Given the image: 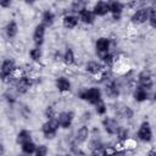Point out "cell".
Instances as JSON below:
<instances>
[{"mask_svg":"<svg viewBox=\"0 0 156 156\" xmlns=\"http://www.w3.org/2000/svg\"><path fill=\"white\" fill-rule=\"evenodd\" d=\"M78 98L89 102L90 105H96L98 102H100L102 100V91L100 88L98 87H90V88H84L82 90H79L78 93Z\"/></svg>","mask_w":156,"mask_h":156,"instance_id":"6da1fadb","label":"cell"},{"mask_svg":"<svg viewBox=\"0 0 156 156\" xmlns=\"http://www.w3.org/2000/svg\"><path fill=\"white\" fill-rule=\"evenodd\" d=\"M58 128H60V124H58L57 118L55 117L52 119H48L45 123L41 124V133H43L45 139L50 140V139H54L57 135Z\"/></svg>","mask_w":156,"mask_h":156,"instance_id":"7a4b0ae2","label":"cell"},{"mask_svg":"<svg viewBox=\"0 0 156 156\" xmlns=\"http://www.w3.org/2000/svg\"><path fill=\"white\" fill-rule=\"evenodd\" d=\"M33 85H34V78H32L28 74L16 79L13 83V88L17 91V94H26Z\"/></svg>","mask_w":156,"mask_h":156,"instance_id":"3957f363","label":"cell"},{"mask_svg":"<svg viewBox=\"0 0 156 156\" xmlns=\"http://www.w3.org/2000/svg\"><path fill=\"white\" fill-rule=\"evenodd\" d=\"M111 46H112V41L107 37H100L95 41V50H96V54L100 58H102L105 55L111 52L110 51Z\"/></svg>","mask_w":156,"mask_h":156,"instance_id":"277c9868","label":"cell"},{"mask_svg":"<svg viewBox=\"0 0 156 156\" xmlns=\"http://www.w3.org/2000/svg\"><path fill=\"white\" fill-rule=\"evenodd\" d=\"M136 139L143 143H150L152 140V129L147 121H144L139 126L136 130Z\"/></svg>","mask_w":156,"mask_h":156,"instance_id":"5b68a950","label":"cell"},{"mask_svg":"<svg viewBox=\"0 0 156 156\" xmlns=\"http://www.w3.org/2000/svg\"><path fill=\"white\" fill-rule=\"evenodd\" d=\"M130 21L133 24H136V26L143 24L146 21H149V6H143V7L136 9L132 15Z\"/></svg>","mask_w":156,"mask_h":156,"instance_id":"8992f818","label":"cell"},{"mask_svg":"<svg viewBox=\"0 0 156 156\" xmlns=\"http://www.w3.org/2000/svg\"><path fill=\"white\" fill-rule=\"evenodd\" d=\"M136 80H138V85L143 87L145 89H151L154 85V79H152V74L150 73V71L147 69H143L138 73L136 76Z\"/></svg>","mask_w":156,"mask_h":156,"instance_id":"52a82bcc","label":"cell"},{"mask_svg":"<svg viewBox=\"0 0 156 156\" xmlns=\"http://www.w3.org/2000/svg\"><path fill=\"white\" fill-rule=\"evenodd\" d=\"M57 121H58V124H60V128H63V129H68L72 123H73V119H74V113L73 111L68 110V111H62L60 112L57 116H56Z\"/></svg>","mask_w":156,"mask_h":156,"instance_id":"ba28073f","label":"cell"},{"mask_svg":"<svg viewBox=\"0 0 156 156\" xmlns=\"http://www.w3.org/2000/svg\"><path fill=\"white\" fill-rule=\"evenodd\" d=\"M102 127H104V129H105V132L108 134V135H116L117 134V132H118V129H119V122L116 119V118H113V117H105L104 119H102Z\"/></svg>","mask_w":156,"mask_h":156,"instance_id":"9c48e42d","label":"cell"},{"mask_svg":"<svg viewBox=\"0 0 156 156\" xmlns=\"http://www.w3.org/2000/svg\"><path fill=\"white\" fill-rule=\"evenodd\" d=\"M45 34H46V27L43 23L37 24L33 30V35H32V39H33V43L35 44V46L40 48L43 45V43L45 40Z\"/></svg>","mask_w":156,"mask_h":156,"instance_id":"30bf717a","label":"cell"},{"mask_svg":"<svg viewBox=\"0 0 156 156\" xmlns=\"http://www.w3.org/2000/svg\"><path fill=\"white\" fill-rule=\"evenodd\" d=\"M105 94L111 99H117L121 94L119 84L115 79H107V82L105 83Z\"/></svg>","mask_w":156,"mask_h":156,"instance_id":"8fae6325","label":"cell"},{"mask_svg":"<svg viewBox=\"0 0 156 156\" xmlns=\"http://www.w3.org/2000/svg\"><path fill=\"white\" fill-rule=\"evenodd\" d=\"M85 72L89 73L90 76H100L104 73V63L96 60H90L85 63Z\"/></svg>","mask_w":156,"mask_h":156,"instance_id":"7c38bea8","label":"cell"},{"mask_svg":"<svg viewBox=\"0 0 156 156\" xmlns=\"http://www.w3.org/2000/svg\"><path fill=\"white\" fill-rule=\"evenodd\" d=\"M90 135H91V132H90L89 127L84 124L77 129L76 135H74V141L77 144H84L90 139Z\"/></svg>","mask_w":156,"mask_h":156,"instance_id":"4fadbf2b","label":"cell"},{"mask_svg":"<svg viewBox=\"0 0 156 156\" xmlns=\"http://www.w3.org/2000/svg\"><path fill=\"white\" fill-rule=\"evenodd\" d=\"M93 12L96 17H105L110 13V2L107 1H96L93 5Z\"/></svg>","mask_w":156,"mask_h":156,"instance_id":"5bb4252c","label":"cell"},{"mask_svg":"<svg viewBox=\"0 0 156 156\" xmlns=\"http://www.w3.org/2000/svg\"><path fill=\"white\" fill-rule=\"evenodd\" d=\"M55 87L60 93H68L72 89V83L67 77L60 76L55 79Z\"/></svg>","mask_w":156,"mask_h":156,"instance_id":"9a60e30c","label":"cell"},{"mask_svg":"<svg viewBox=\"0 0 156 156\" xmlns=\"http://www.w3.org/2000/svg\"><path fill=\"white\" fill-rule=\"evenodd\" d=\"M79 22L80 21H79L78 15H74V13H66L62 17V26L66 29H73V28H76Z\"/></svg>","mask_w":156,"mask_h":156,"instance_id":"2e32d148","label":"cell"},{"mask_svg":"<svg viewBox=\"0 0 156 156\" xmlns=\"http://www.w3.org/2000/svg\"><path fill=\"white\" fill-rule=\"evenodd\" d=\"M124 4L121 2V1H111L110 2V13L112 15V18L115 21H118L122 16V12L124 10Z\"/></svg>","mask_w":156,"mask_h":156,"instance_id":"e0dca14e","label":"cell"},{"mask_svg":"<svg viewBox=\"0 0 156 156\" xmlns=\"http://www.w3.org/2000/svg\"><path fill=\"white\" fill-rule=\"evenodd\" d=\"M78 17H79V21H80L82 23L88 24V26L93 24V23L95 22V18H96V16L94 15L93 10H91V9H88V7L84 9L83 11H80V12L78 13Z\"/></svg>","mask_w":156,"mask_h":156,"instance_id":"ac0fdd59","label":"cell"},{"mask_svg":"<svg viewBox=\"0 0 156 156\" xmlns=\"http://www.w3.org/2000/svg\"><path fill=\"white\" fill-rule=\"evenodd\" d=\"M133 98L136 102H144L149 99V90L143 87H135L133 90Z\"/></svg>","mask_w":156,"mask_h":156,"instance_id":"d6986e66","label":"cell"},{"mask_svg":"<svg viewBox=\"0 0 156 156\" xmlns=\"http://www.w3.org/2000/svg\"><path fill=\"white\" fill-rule=\"evenodd\" d=\"M5 34L9 39L16 38V35L18 34V24L15 20H11V21L7 22V24L5 27Z\"/></svg>","mask_w":156,"mask_h":156,"instance_id":"ffe728a7","label":"cell"},{"mask_svg":"<svg viewBox=\"0 0 156 156\" xmlns=\"http://www.w3.org/2000/svg\"><path fill=\"white\" fill-rule=\"evenodd\" d=\"M29 140H32V133L28 129H21L16 134V143L18 145H22V144H24V143H27Z\"/></svg>","mask_w":156,"mask_h":156,"instance_id":"44dd1931","label":"cell"},{"mask_svg":"<svg viewBox=\"0 0 156 156\" xmlns=\"http://www.w3.org/2000/svg\"><path fill=\"white\" fill-rule=\"evenodd\" d=\"M54 22H55V13H54V11H51L49 9L43 11V13H41V23L45 27H50V26H52Z\"/></svg>","mask_w":156,"mask_h":156,"instance_id":"7402d4cb","label":"cell"},{"mask_svg":"<svg viewBox=\"0 0 156 156\" xmlns=\"http://www.w3.org/2000/svg\"><path fill=\"white\" fill-rule=\"evenodd\" d=\"M66 66H72L76 62V55L74 51L71 48H66V50L63 51V61H62Z\"/></svg>","mask_w":156,"mask_h":156,"instance_id":"603a6c76","label":"cell"},{"mask_svg":"<svg viewBox=\"0 0 156 156\" xmlns=\"http://www.w3.org/2000/svg\"><path fill=\"white\" fill-rule=\"evenodd\" d=\"M117 115L124 119H132V117L134 116V111L132 110V107L127 106V105H123L121 107L117 108Z\"/></svg>","mask_w":156,"mask_h":156,"instance_id":"cb8c5ba5","label":"cell"},{"mask_svg":"<svg viewBox=\"0 0 156 156\" xmlns=\"http://www.w3.org/2000/svg\"><path fill=\"white\" fill-rule=\"evenodd\" d=\"M37 146L38 145L33 140H29V141H27V143H24V144L21 145V150H22L23 154L30 156V155H34V152L37 150Z\"/></svg>","mask_w":156,"mask_h":156,"instance_id":"d4e9b609","label":"cell"},{"mask_svg":"<svg viewBox=\"0 0 156 156\" xmlns=\"http://www.w3.org/2000/svg\"><path fill=\"white\" fill-rule=\"evenodd\" d=\"M29 57L33 62H40L41 61V57H43V51L39 46H34L29 50Z\"/></svg>","mask_w":156,"mask_h":156,"instance_id":"484cf974","label":"cell"},{"mask_svg":"<svg viewBox=\"0 0 156 156\" xmlns=\"http://www.w3.org/2000/svg\"><path fill=\"white\" fill-rule=\"evenodd\" d=\"M116 136H117V139H118L119 141L126 143V141L129 139V130H128V128L121 126L119 129H118V132H117V134H116Z\"/></svg>","mask_w":156,"mask_h":156,"instance_id":"4316f807","label":"cell"},{"mask_svg":"<svg viewBox=\"0 0 156 156\" xmlns=\"http://www.w3.org/2000/svg\"><path fill=\"white\" fill-rule=\"evenodd\" d=\"M84 9H87V2H84V1H73L71 4V11L74 15H78Z\"/></svg>","mask_w":156,"mask_h":156,"instance_id":"83f0119b","label":"cell"},{"mask_svg":"<svg viewBox=\"0 0 156 156\" xmlns=\"http://www.w3.org/2000/svg\"><path fill=\"white\" fill-rule=\"evenodd\" d=\"M95 112L99 116H105L107 113V105H106V102L104 100H101L100 102H98L95 105Z\"/></svg>","mask_w":156,"mask_h":156,"instance_id":"f1b7e54d","label":"cell"},{"mask_svg":"<svg viewBox=\"0 0 156 156\" xmlns=\"http://www.w3.org/2000/svg\"><path fill=\"white\" fill-rule=\"evenodd\" d=\"M49 155V147L45 144H39L37 146V150L34 152V156H48Z\"/></svg>","mask_w":156,"mask_h":156,"instance_id":"f546056e","label":"cell"},{"mask_svg":"<svg viewBox=\"0 0 156 156\" xmlns=\"http://www.w3.org/2000/svg\"><path fill=\"white\" fill-rule=\"evenodd\" d=\"M149 24L151 28L156 29V9L149 7Z\"/></svg>","mask_w":156,"mask_h":156,"instance_id":"4dcf8cb0","label":"cell"},{"mask_svg":"<svg viewBox=\"0 0 156 156\" xmlns=\"http://www.w3.org/2000/svg\"><path fill=\"white\" fill-rule=\"evenodd\" d=\"M91 156H108L105 145H99L91 150Z\"/></svg>","mask_w":156,"mask_h":156,"instance_id":"1f68e13d","label":"cell"},{"mask_svg":"<svg viewBox=\"0 0 156 156\" xmlns=\"http://www.w3.org/2000/svg\"><path fill=\"white\" fill-rule=\"evenodd\" d=\"M16 94H17V91L12 93L11 89H7V90L5 91V94H4V98H5V100H6L9 104H13V102H16Z\"/></svg>","mask_w":156,"mask_h":156,"instance_id":"d6a6232c","label":"cell"},{"mask_svg":"<svg viewBox=\"0 0 156 156\" xmlns=\"http://www.w3.org/2000/svg\"><path fill=\"white\" fill-rule=\"evenodd\" d=\"M57 116V113H56V110H55V107L54 106H48L46 108H45V117L48 118V119H52V118H55Z\"/></svg>","mask_w":156,"mask_h":156,"instance_id":"836d02e7","label":"cell"},{"mask_svg":"<svg viewBox=\"0 0 156 156\" xmlns=\"http://www.w3.org/2000/svg\"><path fill=\"white\" fill-rule=\"evenodd\" d=\"M83 118H82V121H89L90 119V117H91V113L89 112V111H85L84 113H83V116H82Z\"/></svg>","mask_w":156,"mask_h":156,"instance_id":"e575fe53","label":"cell"},{"mask_svg":"<svg viewBox=\"0 0 156 156\" xmlns=\"http://www.w3.org/2000/svg\"><path fill=\"white\" fill-rule=\"evenodd\" d=\"M11 4H12V2H11L10 0H7V1H1V2H0V6H1L2 9H6V7H10Z\"/></svg>","mask_w":156,"mask_h":156,"instance_id":"d590c367","label":"cell"},{"mask_svg":"<svg viewBox=\"0 0 156 156\" xmlns=\"http://www.w3.org/2000/svg\"><path fill=\"white\" fill-rule=\"evenodd\" d=\"M149 156H156V149L154 147V149H151L150 151H149V154H147Z\"/></svg>","mask_w":156,"mask_h":156,"instance_id":"8d00e7d4","label":"cell"},{"mask_svg":"<svg viewBox=\"0 0 156 156\" xmlns=\"http://www.w3.org/2000/svg\"><path fill=\"white\" fill-rule=\"evenodd\" d=\"M4 154H5V145L1 144V156H4Z\"/></svg>","mask_w":156,"mask_h":156,"instance_id":"74e56055","label":"cell"},{"mask_svg":"<svg viewBox=\"0 0 156 156\" xmlns=\"http://www.w3.org/2000/svg\"><path fill=\"white\" fill-rule=\"evenodd\" d=\"M152 99H154V100H155V101H156V91H155V93H154V95H152Z\"/></svg>","mask_w":156,"mask_h":156,"instance_id":"f35d334b","label":"cell"},{"mask_svg":"<svg viewBox=\"0 0 156 156\" xmlns=\"http://www.w3.org/2000/svg\"><path fill=\"white\" fill-rule=\"evenodd\" d=\"M17 156H28V155H26V154H23V152H22V154H18Z\"/></svg>","mask_w":156,"mask_h":156,"instance_id":"ab89813d","label":"cell"}]
</instances>
